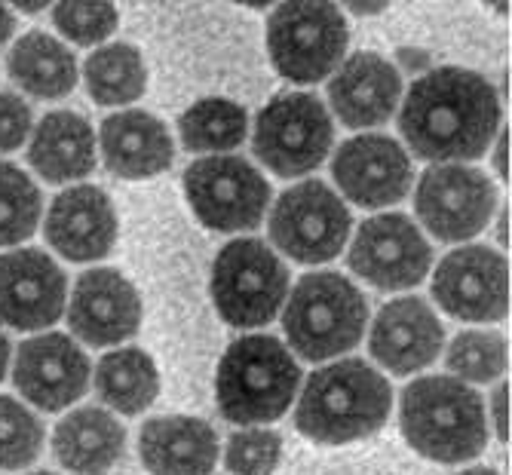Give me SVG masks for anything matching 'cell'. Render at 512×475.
Masks as SVG:
<instances>
[{"label":"cell","instance_id":"6da1fadb","mask_svg":"<svg viewBox=\"0 0 512 475\" xmlns=\"http://www.w3.org/2000/svg\"><path fill=\"white\" fill-rule=\"evenodd\" d=\"M500 102L494 86L467 68H439L414 80L402 102L399 132L430 163L479 160L497 135Z\"/></svg>","mask_w":512,"mask_h":475},{"label":"cell","instance_id":"7a4b0ae2","mask_svg":"<svg viewBox=\"0 0 512 475\" xmlns=\"http://www.w3.org/2000/svg\"><path fill=\"white\" fill-rule=\"evenodd\" d=\"M393 408L381 371L362 359H344L310 374L298 399V433L319 445H347L378 433Z\"/></svg>","mask_w":512,"mask_h":475},{"label":"cell","instance_id":"3957f363","mask_svg":"<svg viewBox=\"0 0 512 475\" xmlns=\"http://www.w3.org/2000/svg\"><path fill=\"white\" fill-rule=\"evenodd\" d=\"M402 436L436 463L473 460L488 445V417L482 396L448 374L421 377L402 393Z\"/></svg>","mask_w":512,"mask_h":475},{"label":"cell","instance_id":"277c9868","mask_svg":"<svg viewBox=\"0 0 512 475\" xmlns=\"http://www.w3.org/2000/svg\"><path fill=\"white\" fill-rule=\"evenodd\" d=\"M298 384L301 368L286 344L270 335H249L227 347L215 374V396L230 423L261 426L289 411Z\"/></svg>","mask_w":512,"mask_h":475},{"label":"cell","instance_id":"5b68a950","mask_svg":"<svg viewBox=\"0 0 512 475\" xmlns=\"http://www.w3.org/2000/svg\"><path fill=\"white\" fill-rule=\"evenodd\" d=\"M368 322V304L356 285L332 270L307 273L286 304L283 328L301 359L325 362L353 350Z\"/></svg>","mask_w":512,"mask_h":475},{"label":"cell","instance_id":"8992f818","mask_svg":"<svg viewBox=\"0 0 512 475\" xmlns=\"http://www.w3.org/2000/svg\"><path fill=\"white\" fill-rule=\"evenodd\" d=\"M289 295V270L261 240L227 243L212 267V301L234 328L267 325Z\"/></svg>","mask_w":512,"mask_h":475},{"label":"cell","instance_id":"52a82bcc","mask_svg":"<svg viewBox=\"0 0 512 475\" xmlns=\"http://www.w3.org/2000/svg\"><path fill=\"white\" fill-rule=\"evenodd\" d=\"M347 19L335 4H283L267 19L273 68L292 83H319L347 53Z\"/></svg>","mask_w":512,"mask_h":475},{"label":"cell","instance_id":"ba28073f","mask_svg":"<svg viewBox=\"0 0 512 475\" xmlns=\"http://www.w3.org/2000/svg\"><path fill=\"white\" fill-rule=\"evenodd\" d=\"M332 138V117L316 95L286 92L258 114L255 157L279 178H298L322 166Z\"/></svg>","mask_w":512,"mask_h":475},{"label":"cell","instance_id":"9c48e42d","mask_svg":"<svg viewBox=\"0 0 512 475\" xmlns=\"http://www.w3.org/2000/svg\"><path fill=\"white\" fill-rule=\"evenodd\" d=\"M344 200L322 181H301L276 200L270 215V240L298 264L332 261L350 236Z\"/></svg>","mask_w":512,"mask_h":475},{"label":"cell","instance_id":"30bf717a","mask_svg":"<svg viewBox=\"0 0 512 475\" xmlns=\"http://www.w3.org/2000/svg\"><path fill=\"white\" fill-rule=\"evenodd\" d=\"M188 194L197 218L221 233L252 230L264 221L270 206L267 178L243 157H203L184 172Z\"/></svg>","mask_w":512,"mask_h":475},{"label":"cell","instance_id":"8fae6325","mask_svg":"<svg viewBox=\"0 0 512 475\" xmlns=\"http://www.w3.org/2000/svg\"><path fill=\"white\" fill-rule=\"evenodd\" d=\"M497 206L494 181L473 166H433L421 175L414 209L424 227L442 243L473 240Z\"/></svg>","mask_w":512,"mask_h":475},{"label":"cell","instance_id":"7c38bea8","mask_svg":"<svg viewBox=\"0 0 512 475\" xmlns=\"http://www.w3.org/2000/svg\"><path fill=\"white\" fill-rule=\"evenodd\" d=\"M430 261L433 249L421 227L399 212L362 221L350 246V267L384 292H399L424 282Z\"/></svg>","mask_w":512,"mask_h":475},{"label":"cell","instance_id":"4fadbf2b","mask_svg":"<svg viewBox=\"0 0 512 475\" xmlns=\"http://www.w3.org/2000/svg\"><path fill=\"white\" fill-rule=\"evenodd\" d=\"M436 304L463 322H497L509 310V267L488 246H463L442 258L433 276Z\"/></svg>","mask_w":512,"mask_h":475},{"label":"cell","instance_id":"5bb4252c","mask_svg":"<svg viewBox=\"0 0 512 475\" xmlns=\"http://www.w3.org/2000/svg\"><path fill=\"white\" fill-rule=\"evenodd\" d=\"M68 279L40 249L0 255V322L19 331L53 325L65 310Z\"/></svg>","mask_w":512,"mask_h":475},{"label":"cell","instance_id":"9a60e30c","mask_svg":"<svg viewBox=\"0 0 512 475\" xmlns=\"http://www.w3.org/2000/svg\"><path fill=\"white\" fill-rule=\"evenodd\" d=\"M332 175L344 197L362 209L399 203L411 187V157L390 135H356L335 154Z\"/></svg>","mask_w":512,"mask_h":475},{"label":"cell","instance_id":"2e32d148","mask_svg":"<svg viewBox=\"0 0 512 475\" xmlns=\"http://www.w3.org/2000/svg\"><path fill=\"white\" fill-rule=\"evenodd\" d=\"M13 380L19 396L40 411H62L74 405L89 384L86 353L59 331L37 335L19 344Z\"/></svg>","mask_w":512,"mask_h":475},{"label":"cell","instance_id":"e0dca14e","mask_svg":"<svg viewBox=\"0 0 512 475\" xmlns=\"http://www.w3.org/2000/svg\"><path fill=\"white\" fill-rule=\"evenodd\" d=\"M68 325L89 347H114L142 325V301L123 273L111 267L86 270L74 285Z\"/></svg>","mask_w":512,"mask_h":475},{"label":"cell","instance_id":"ac0fdd59","mask_svg":"<svg viewBox=\"0 0 512 475\" xmlns=\"http://www.w3.org/2000/svg\"><path fill=\"white\" fill-rule=\"evenodd\" d=\"M46 243L68 261H99L117 243V212L96 184H80L59 194L43 224Z\"/></svg>","mask_w":512,"mask_h":475},{"label":"cell","instance_id":"d6986e66","mask_svg":"<svg viewBox=\"0 0 512 475\" xmlns=\"http://www.w3.org/2000/svg\"><path fill=\"white\" fill-rule=\"evenodd\" d=\"M445 344L442 322L421 298L390 301L371 325L368 350L387 371L414 374L436 362Z\"/></svg>","mask_w":512,"mask_h":475},{"label":"cell","instance_id":"ffe728a7","mask_svg":"<svg viewBox=\"0 0 512 475\" xmlns=\"http://www.w3.org/2000/svg\"><path fill=\"white\" fill-rule=\"evenodd\" d=\"M329 99L344 126H381L393 117L402 99V77L387 59L375 53H356L332 77Z\"/></svg>","mask_w":512,"mask_h":475},{"label":"cell","instance_id":"44dd1931","mask_svg":"<svg viewBox=\"0 0 512 475\" xmlns=\"http://www.w3.org/2000/svg\"><path fill=\"white\" fill-rule=\"evenodd\" d=\"M138 454L151 475H209L218 460V436L200 417H154L142 426Z\"/></svg>","mask_w":512,"mask_h":475},{"label":"cell","instance_id":"7402d4cb","mask_svg":"<svg viewBox=\"0 0 512 475\" xmlns=\"http://www.w3.org/2000/svg\"><path fill=\"white\" fill-rule=\"evenodd\" d=\"M105 166L120 178H151L172 166L169 129L148 111H120L102 123Z\"/></svg>","mask_w":512,"mask_h":475},{"label":"cell","instance_id":"603a6c76","mask_svg":"<svg viewBox=\"0 0 512 475\" xmlns=\"http://www.w3.org/2000/svg\"><path fill=\"white\" fill-rule=\"evenodd\" d=\"M126 451V430L105 408H77L59 420L53 433L56 460L77 475H102L120 463Z\"/></svg>","mask_w":512,"mask_h":475},{"label":"cell","instance_id":"cb8c5ba5","mask_svg":"<svg viewBox=\"0 0 512 475\" xmlns=\"http://www.w3.org/2000/svg\"><path fill=\"white\" fill-rule=\"evenodd\" d=\"M28 160L46 181H77L96 169V138L80 114L53 111L34 129Z\"/></svg>","mask_w":512,"mask_h":475},{"label":"cell","instance_id":"d4e9b609","mask_svg":"<svg viewBox=\"0 0 512 475\" xmlns=\"http://www.w3.org/2000/svg\"><path fill=\"white\" fill-rule=\"evenodd\" d=\"M10 77L37 99H62L77 86V59L62 40L43 31H28L10 53Z\"/></svg>","mask_w":512,"mask_h":475},{"label":"cell","instance_id":"484cf974","mask_svg":"<svg viewBox=\"0 0 512 475\" xmlns=\"http://www.w3.org/2000/svg\"><path fill=\"white\" fill-rule=\"evenodd\" d=\"M96 393L108 408L120 414H142L160 393L154 359L138 347L105 353L96 368Z\"/></svg>","mask_w":512,"mask_h":475},{"label":"cell","instance_id":"4316f807","mask_svg":"<svg viewBox=\"0 0 512 475\" xmlns=\"http://www.w3.org/2000/svg\"><path fill=\"white\" fill-rule=\"evenodd\" d=\"M83 77L96 105H129L135 99H142L148 86L145 59L129 43L99 46L86 59Z\"/></svg>","mask_w":512,"mask_h":475},{"label":"cell","instance_id":"83f0119b","mask_svg":"<svg viewBox=\"0 0 512 475\" xmlns=\"http://www.w3.org/2000/svg\"><path fill=\"white\" fill-rule=\"evenodd\" d=\"M178 132L188 151H230L240 148L249 132L246 108L227 99H203L178 120Z\"/></svg>","mask_w":512,"mask_h":475},{"label":"cell","instance_id":"f1b7e54d","mask_svg":"<svg viewBox=\"0 0 512 475\" xmlns=\"http://www.w3.org/2000/svg\"><path fill=\"white\" fill-rule=\"evenodd\" d=\"M40 224V190L13 163H0V249L25 243Z\"/></svg>","mask_w":512,"mask_h":475},{"label":"cell","instance_id":"f546056e","mask_svg":"<svg viewBox=\"0 0 512 475\" xmlns=\"http://www.w3.org/2000/svg\"><path fill=\"white\" fill-rule=\"evenodd\" d=\"M43 448V423L13 396H0V469H25Z\"/></svg>","mask_w":512,"mask_h":475},{"label":"cell","instance_id":"4dcf8cb0","mask_svg":"<svg viewBox=\"0 0 512 475\" xmlns=\"http://www.w3.org/2000/svg\"><path fill=\"white\" fill-rule=\"evenodd\" d=\"M448 368L457 380L488 384L506 368V341L497 331H460L448 347Z\"/></svg>","mask_w":512,"mask_h":475},{"label":"cell","instance_id":"1f68e13d","mask_svg":"<svg viewBox=\"0 0 512 475\" xmlns=\"http://www.w3.org/2000/svg\"><path fill=\"white\" fill-rule=\"evenodd\" d=\"M283 457V439L273 430H243L230 436L224 463L234 475H270Z\"/></svg>","mask_w":512,"mask_h":475},{"label":"cell","instance_id":"d6a6232c","mask_svg":"<svg viewBox=\"0 0 512 475\" xmlns=\"http://www.w3.org/2000/svg\"><path fill=\"white\" fill-rule=\"evenodd\" d=\"M117 19L120 16L111 4H59L53 10L56 28L80 46H92L111 37L117 28Z\"/></svg>","mask_w":512,"mask_h":475},{"label":"cell","instance_id":"836d02e7","mask_svg":"<svg viewBox=\"0 0 512 475\" xmlns=\"http://www.w3.org/2000/svg\"><path fill=\"white\" fill-rule=\"evenodd\" d=\"M34 120L28 102H22L13 92H0V154L16 151L28 138Z\"/></svg>","mask_w":512,"mask_h":475},{"label":"cell","instance_id":"e575fe53","mask_svg":"<svg viewBox=\"0 0 512 475\" xmlns=\"http://www.w3.org/2000/svg\"><path fill=\"white\" fill-rule=\"evenodd\" d=\"M494 430H497V439L506 442L509 439V384H500L494 390Z\"/></svg>","mask_w":512,"mask_h":475},{"label":"cell","instance_id":"d590c367","mask_svg":"<svg viewBox=\"0 0 512 475\" xmlns=\"http://www.w3.org/2000/svg\"><path fill=\"white\" fill-rule=\"evenodd\" d=\"M494 166L500 172V178H509V132L497 135V151H494Z\"/></svg>","mask_w":512,"mask_h":475},{"label":"cell","instance_id":"8d00e7d4","mask_svg":"<svg viewBox=\"0 0 512 475\" xmlns=\"http://www.w3.org/2000/svg\"><path fill=\"white\" fill-rule=\"evenodd\" d=\"M399 62L408 71H424V68H430V56L424 50H399Z\"/></svg>","mask_w":512,"mask_h":475},{"label":"cell","instance_id":"74e56055","mask_svg":"<svg viewBox=\"0 0 512 475\" xmlns=\"http://www.w3.org/2000/svg\"><path fill=\"white\" fill-rule=\"evenodd\" d=\"M16 31V16L7 10V7H0V46H4Z\"/></svg>","mask_w":512,"mask_h":475},{"label":"cell","instance_id":"f35d334b","mask_svg":"<svg viewBox=\"0 0 512 475\" xmlns=\"http://www.w3.org/2000/svg\"><path fill=\"white\" fill-rule=\"evenodd\" d=\"M7 365H10V341L4 331H0V380L7 377Z\"/></svg>","mask_w":512,"mask_h":475},{"label":"cell","instance_id":"ab89813d","mask_svg":"<svg viewBox=\"0 0 512 475\" xmlns=\"http://www.w3.org/2000/svg\"><path fill=\"white\" fill-rule=\"evenodd\" d=\"M350 13L353 16H375V13H384V4H350Z\"/></svg>","mask_w":512,"mask_h":475},{"label":"cell","instance_id":"60d3db41","mask_svg":"<svg viewBox=\"0 0 512 475\" xmlns=\"http://www.w3.org/2000/svg\"><path fill=\"white\" fill-rule=\"evenodd\" d=\"M497 224H500V227H497V236H500V243H506V240H509V227H506V224H509V209H503V212H500Z\"/></svg>","mask_w":512,"mask_h":475},{"label":"cell","instance_id":"b9f144b4","mask_svg":"<svg viewBox=\"0 0 512 475\" xmlns=\"http://www.w3.org/2000/svg\"><path fill=\"white\" fill-rule=\"evenodd\" d=\"M43 7H46V4H34V0H25V4H19L22 13H40Z\"/></svg>","mask_w":512,"mask_h":475},{"label":"cell","instance_id":"7bdbcfd3","mask_svg":"<svg viewBox=\"0 0 512 475\" xmlns=\"http://www.w3.org/2000/svg\"><path fill=\"white\" fill-rule=\"evenodd\" d=\"M460 475H497L494 469H467V472H460Z\"/></svg>","mask_w":512,"mask_h":475},{"label":"cell","instance_id":"ee69618b","mask_svg":"<svg viewBox=\"0 0 512 475\" xmlns=\"http://www.w3.org/2000/svg\"><path fill=\"white\" fill-rule=\"evenodd\" d=\"M28 475H56V472H28Z\"/></svg>","mask_w":512,"mask_h":475}]
</instances>
